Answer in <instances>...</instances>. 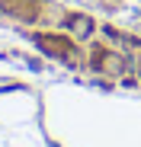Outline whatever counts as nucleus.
<instances>
[{"label": "nucleus", "instance_id": "1", "mask_svg": "<svg viewBox=\"0 0 141 147\" xmlns=\"http://www.w3.org/2000/svg\"><path fill=\"white\" fill-rule=\"evenodd\" d=\"M35 42H39V48H45V51L55 55V58H67V55H74V45H70L64 35H39Z\"/></svg>", "mask_w": 141, "mask_h": 147}, {"label": "nucleus", "instance_id": "2", "mask_svg": "<svg viewBox=\"0 0 141 147\" xmlns=\"http://www.w3.org/2000/svg\"><path fill=\"white\" fill-rule=\"evenodd\" d=\"M0 3H3L7 13H13V16H19V19H35V16L42 13V7L35 3V0H0Z\"/></svg>", "mask_w": 141, "mask_h": 147}, {"label": "nucleus", "instance_id": "3", "mask_svg": "<svg viewBox=\"0 0 141 147\" xmlns=\"http://www.w3.org/2000/svg\"><path fill=\"white\" fill-rule=\"evenodd\" d=\"M64 26L74 32V35H90L93 29H96V22H93L87 13H70V16L64 19Z\"/></svg>", "mask_w": 141, "mask_h": 147}, {"label": "nucleus", "instance_id": "4", "mask_svg": "<svg viewBox=\"0 0 141 147\" xmlns=\"http://www.w3.org/2000/svg\"><path fill=\"white\" fill-rule=\"evenodd\" d=\"M96 67L103 74H109V77H119V74H122V58L119 55H109V51H100L96 55Z\"/></svg>", "mask_w": 141, "mask_h": 147}, {"label": "nucleus", "instance_id": "5", "mask_svg": "<svg viewBox=\"0 0 141 147\" xmlns=\"http://www.w3.org/2000/svg\"><path fill=\"white\" fill-rule=\"evenodd\" d=\"M138 70H141V55H138Z\"/></svg>", "mask_w": 141, "mask_h": 147}]
</instances>
